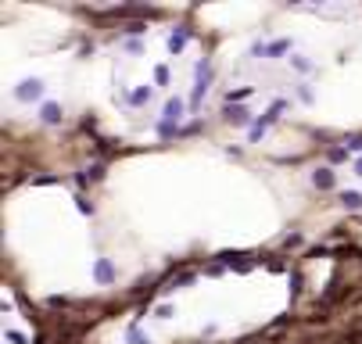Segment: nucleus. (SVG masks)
Masks as SVG:
<instances>
[{"instance_id":"nucleus-5","label":"nucleus","mask_w":362,"mask_h":344,"mask_svg":"<svg viewBox=\"0 0 362 344\" xmlns=\"http://www.w3.org/2000/svg\"><path fill=\"white\" fill-rule=\"evenodd\" d=\"M187 40H190V29H187V25H179V29L169 36V51H172V54H179V51L187 47Z\"/></svg>"},{"instance_id":"nucleus-2","label":"nucleus","mask_w":362,"mask_h":344,"mask_svg":"<svg viewBox=\"0 0 362 344\" xmlns=\"http://www.w3.org/2000/svg\"><path fill=\"white\" fill-rule=\"evenodd\" d=\"M15 97H18V101H36V97H43V83H39V79H25V83L15 90Z\"/></svg>"},{"instance_id":"nucleus-19","label":"nucleus","mask_w":362,"mask_h":344,"mask_svg":"<svg viewBox=\"0 0 362 344\" xmlns=\"http://www.w3.org/2000/svg\"><path fill=\"white\" fill-rule=\"evenodd\" d=\"M294 68H298V72H308V68H312V65H308V61H305V58H294Z\"/></svg>"},{"instance_id":"nucleus-20","label":"nucleus","mask_w":362,"mask_h":344,"mask_svg":"<svg viewBox=\"0 0 362 344\" xmlns=\"http://www.w3.org/2000/svg\"><path fill=\"white\" fill-rule=\"evenodd\" d=\"M355 172H358V176H362V158H358V162H355Z\"/></svg>"},{"instance_id":"nucleus-9","label":"nucleus","mask_w":362,"mask_h":344,"mask_svg":"<svg viewBox=\"0 0 362 344\" xmlns=\"http://www.w3.org/2000/svg\"><path fill=\"white\" fill-rule=\"evenodd\" d=\"M287 51H291V40H276V43L265 47V58H280V54H287Z\"/></svg>"},{"instance_id":"nucleus-13","label":"nucleus","mask_w":362,"mask_h":344,"mask_svg":"<svg viewBox=\"0 0 362 344\" xmlns=\"http://www.w3.org/2000/svg\"><path fill=\"white\" fill-rule=\"evenodd\" d=\"M129 344H151V337H144L140 330H129Z\"/></svg>"},{"instance_id":"nucleus-3","label":"nucleus","mask_w":362,"mask_h":344,"mask_svg":"<svg viewBox=\"0 0 362 344\" xmlns=\"http://www.w3.org/2000/svg\"><path fill=\"white\" fill-rule=\"evenodd\" d=\"M183 108H187V104H183V97H169V104H165V126H172V129H176V122L183 119Z\"/></svg>"},{"instance_id":"nucleus-18","label":"nucleus","mask_w":362,"mask_h":344,"mask_svg":"<svg viewBox=\"0 0 362 344\" xmlns=\"http://www.w3.org/2000/svg\"><path fill=\"white\" fill-rule=\"evenodd\" d=\"M4 337H8V340H11V344H25V337H22V333H18V330H8V333H4Z\"/></svg>"},{"instance_id":"nucleus-11","label":"nucleus","mask_w":362,"mask_h":344,"mask_svg":"<svg viewBox=\"0 0 362 344\" xmlns=\"http://www.w3.org/2000/svg\"><path fill=\"white\" fill-rule=\"evenodd\" d=\"M147 101H151V86H140L129 93V104H147Z\"/></svg>"},{"instance_id":"nucleus-15","label":"nucleus","mask_w":362,"mask_h":344,"mask_svg":"<svg viewBox=\"0 0 362 344\" xmlns=\"http://www.w3.org/2000/svg\"><path fill=\"white\" fill-rule=\"evenodd\" d=\"M298 294H301V276L294 273V276H291V298H298Z\"/></svg>"},{"instance_id":"nucleus-17","label":"nucleus","mask_w":362,"mask_h":344,"mask_svg":"<svg viewBox=\"0 0 362 344\" xmlns=\"http://www.w3.org/2000/svg\"><path fill=\"white\" fill-rule=\"evenodd\" d=\"M154 316H158V319H169V316H172V305H158Z\"/></svg>"},{"instance_id":"nucleus-1","label":"nucleus","mask_w":362,"mask_h":344,"mask_svg":"<svg viewBox=\"0 0 362 344\" xmlns=\"http://www.w3.org/2000/svg\"><path fill=\"white\" fill-rule=\"evenodd\" d=\"M208 83H212V65L201 61L197 65V83H194V104H201V97L208 93Z\"/></svg>"},{"instance_id":"nucleus-10","label":"nucleus","mask_w":362,"mask_h":344,"mask_svg":"<svg viewBox=\"0 0 362 344\" xmlns=\"http://www.w3.org/2000/svg\"><path fill=\"white\" fill-rule=\"evenodd\" d=\"M341 201H344V208H362V194H358V190H344Z\"/></svg>"},{"instance_id":"nucleus-6","label":"nucleus","mask_w":362,"mask_h":344,"mask_svg":"<svg viewBox=\"0 0 362 344\" xmlns=\"http://www.w3.org/2000/svg\"><path fill=\"white\" fill-rule=\"evenodd\" d=\"M312 183H315L319 190H334V172H330V169H315V172H312Z\"/></svg>"},{"instance_id":"nucleus-14","label":"nucleus","mask_w":362,"mask_h":344,"mask_svg":"<svg viewBox=\"0 0 362 344\" xmlns=\"http://www.w3.org/2000/svg\"><path fill=\"white\" fill-rule=\"evenodd\" d=\"M344 158H348V147H334L330 151V162H344Z\"/></svg>"},{"instance_id":"nucleus-12","label":"nucleus","mask_w":362,"mask_h":344,"mask_svg":"<svg viewBox=\"0 0 362 344\" xmlns=\"http://www.w3.org/2000/svg\"><path fill=\"white\" fill-rule=\"evenodd\" d=\"M154 83H162V86L169 83V68H165V65H158V68H154Z\"/></svg>"},{"instance_id":"nucleus-4","label":"nucleus","mask_w":362,"mask_h":344,"mask_svg":"<svg viewBox=\"0 0 362 344\" xmlns=\"http://www.w3.org/2000/svg\"><path fill=\"white\" fill-rule=\"evenodd\" d=\"M94 280H97V283H111V280H115V265H111L108 258H97V265H94Z\"/></svg>"},{"instance_id":"nucleus-16","label":"nucleus","mask_w":362,"mask_h":344,"mask_svg":"<svg viewBox=\"0 0 362 344\" xmlns=\"http://www.w3.org/2000/svg\"><path fill=\"white\" fill-rule=\"evenodd\" d=\"M348 151H362V133H355V136H348Z\"/></svg>"},{"instance_id":"nucleus-7","label":"nucleus","mask_w":362,"mask_h":344,"mask_svg":"<svg viewBox=\"0 0 362 344\" xmlns=\"http://www.w3.org/2000/svg\"><path fill=\"white\" fill-rule=\"evenodd\" d=\"M226 119H230V122H237V126H244V122H248V108L230 104V108H226Z\"/></svg>"},{"instance_id":"nucleus-8","label":"nucleus","mask_w":362,"mask_h":344,"mask_svg":"<svg viewBox=\"0 0 362 344\" xmlns=\"http://www.w3.org/2000/svg\"><path fill=\"white\" fill-rule=\"evenodd\" d=\"M47 126H54V122H61V108L58 104H43V115H39Z\"/></svg>"}]
</instances>
